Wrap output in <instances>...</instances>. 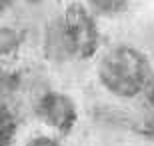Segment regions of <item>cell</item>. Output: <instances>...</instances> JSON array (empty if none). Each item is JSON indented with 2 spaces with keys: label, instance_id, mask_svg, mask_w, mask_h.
I'll return each mask as SVG.
<instances>
[{
  "label": "cell",
  "instance_id": "obj_1",
  "mask_svg": "<svg viewBox=\"0 0 154 146\" xmlns=\"http://www.w3.org/2000/svg\"><path fill=\"white\" fill-rule=\"evenodd\" d=\"M42 50L54 62H88L102 50L100 18L82 2H68L42 32Z\"/></svg>",
  "mask_w": 154,
  "mask_h": 146
},
{
  "label": "cell",
  "instance_id": "obj_2",
  "mask_svg": "<svg viewBox=\"0 0 154 146\" xmlns=\"http://www.w3.org/2000/svg\"><path fill=\"white\" fill-rule=\"evenodd\" d=\"M154 72L152 60L140 46L112 42L94 58V76L106 94L118 100H134L144 94Z\"/></svg>",
  "mask_w": 154,
  "mask_h": 146
},
{
  "label": "cell",
  "instance_id": "obj_3",
  "mask_svg": "<svg viewBox=\"0 0 154 146\" xmlns=\"http://www.w3.org/2000/svg\"><path fill=\"white\" fill-rule=\"evenodd\" d=\"M32 114L40 126L54 134L70 136L80 122V106L76 98L66 90L44 88L32 100Z\"/></svg>",
  "mask_w": 154,
  "mask_h": 146
},
{
  "label": "cell",
  "instance_id": "obj_4",
  "mask_svg": "<svg viewBox=\"0 0 154 146\" xmlns=\"http://www.w3.org/2000/svg\"><path fill=\"white\" fill-rule=\"evenodd\" d=\"M100 20H118L126 16L132 0H82Z\"/></svg>",
  "mask_w": 154,
  "mask_h": 146
},
{
  "label": "cell",
  "instance_id": "obj_5",
  "mask_svg": "<svg viewBox=\"0 0 154 146\" xmlns=\"http://www.w3.org/2000/svg\"><path fill=\"white\" fill-rule=\"evenodd\" d=\"M26 34L22 28L10 26V24H0V60L14 56L22 48Z\"/></svg>",
  "mask_w": 154,
  "mask_h": 146
},
{
  "label": "cell",
  "instance_id": "obj_6",
  "mask_svg": "<svg viewBox=\"0 0 154 146\" xmlns=\"http://www.w3.org/2000/svg\"><path fill=\"white\" fill-rule=\"evenodd\" d=\"M20 146H66V144H64L62 136L42 128V130H36V132H30Z\"/></svg>",
  "mask_w": 154,
  "mask_h": 146
},
{
  "label": "cell",
  "instance_id": "obj_7",
  "mask_svg": "<svg viewBox=\"0 0 154 146\" xmlns=\"http://www.w3.org/2000/svg\"><path fill=\"white\" fill-rule=\"evenodd\" d=\"M144 98H146V102H148L150 106L154 108V72H152V76H150V80H148V84H146V90H144Z\"/></svg>",
  "mask_w": 154,
  "mask_h": 146
}]
</instances>
